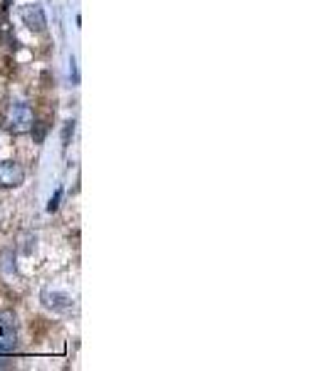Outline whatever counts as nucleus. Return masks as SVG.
I'll use <instances>...</instances> for the list:
<instances>
[{"label":"nucleus","mask_w":328,"mask_h":371,"mask_svg":"<svg viewBox=\"0 0 328 371\" xmlns=\"http://www.w3.org/2000/svg\"><path fill=\"white\" fill-rule=\"evenodd\" d=\"M13 367V362H10L8 357H3V354H0V369H10Z\"/></svg>","instance_id":"obj_9"},{"label":"nucleus","mask_w":328,"mask_h":371,"mask_svg":"<svg viewBox=\"0 0 328 371\" xmlns=\"http://www.w3.org/2000/svg\"><path fill=\"white\" fill-rule=\"evenodd\" d=\"M25 184V171L18 161H0V188H18Z\"/></svg>","instance_id":"obj_5"},{"label":"nucleus","mask_w":328,"mask_h":371,"mask_svg":"<svg viewBox=\"0 0 328 371\" xmlns=\"http://www.w3.org/2000/svg\"><path fill=\"white\" fill-rule=\"evenodd\" d=\"M35 124L33 107L28 102H13L5 112V129L10 134H28Z\"/></svg>","instance_id":"obj_1"},{"label":"nucleus","mask_w":328,"mask_h":371,"mask_svg":"<svg viewBox=\"0 0 328 371\" xmlns=\"http://www.w3.org/2000/svg\"><path fill=\"white\" fill-rule=\"evenodd\" d=\"M60 201H62V188H57L55 196H52V198H50V203H47V211L55 213L57 208H60Z\"/></svg>","instance_id":"obj_6"},{"label":"nucleus","mask_w":328,"mask_h":371,"mask_svg":"<svg viewBox=\"0 0 328 371\" xmlns=\"http://www.w3.org/2000/svg\"><path fill=\"white\" fill-rule=\"evenodd\" d=\"M40 302H43L47 310L60 312V315H65V312L75 310V300H72L70 295H65V292L52 290V287H45V290L40 292Z\"/></svg>","instance_id":"obj_3"},{"label":"nucleus","mask_w":328,"mask_h":371,"mask_svg":"<svg viewBox=\"0 0 328 371\" xmlns=\"http://www.w3.org/2000/svg\"><path fill=\"white\" fill-rule=\"evenodd\" d=\"M20 20H23V25L30 30V33H45L47 30V15L43 10V5H25V8H20Z\"/></svg>","instance_id":"obj_4"},{"label":"nucleus","mask_w":328,"mask_h":371,"mask_svg":"<svg viewBox=\"0 0 328 371\" xmlns=\"http://www.w3.org/2000/svg\"><path fill=\"white\" fill-rule=\"evenodd\" d=\"M18 352V322L13 312H0V354L10 357Z\"/></svg>","instance_id":"obj_2"},{"label":"nucleus","mask_w":328,"mask_h":371,"mask_svg":"<svg viewBox=\"0 0 328 371\" xmlns=\"http://www.w3.org/2000/svg\"><path fill=\"white\" fill-rule=\"evenodd\" d=\"M75 132V122H67V127H65V134H62V146H70V134Z\"/></svg>","instance_id":"obj_7"},{"label":"nucleus","mask_w":328,"mask_h":371,"mask_svg":"<svg viewBox=\"0 0 328 371\" xmlns=\"http://www.w3.org/2000/svg\"><path fill=\"white\" fill-rule=\"evenodd\" d=\"M70 75H72V80H75V85H77L80 80H77V60H75V57L70 60Z\"/></svg>","instance_id":"obj_8"}]
</instances>
